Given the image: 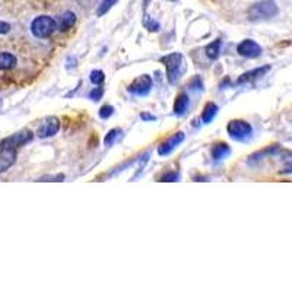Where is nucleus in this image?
I'll return each instance as SVG.
<instances>
[{
    "label": "nucleus",
    "instance_id": "21",
    "mask_svg": "<svg viewBox=\"0 0 292 292\" xmlns=\"http://www.w3.org/2000/svg\"><path fill=\"white\" fill-rule=\"evenodd\" d=\"M143 25H145V28H146L148 31H151V32H156V31H159V28H161L159 22L155 20V19H151L149 16H145Z\"/></svg>",
    "mask_w": 292,
    "mask_h": 292
},
{
    "label": "nucleus",
    "instance_id": "23",
    "mask_svg": "<svg viewBox=\"0 0 292 292\" xmlns=\"http://www.w3.org/2000/svg\"><path fill=\"white\" fill-rule=\"evenodd\" d=\"M180 180V174L178 173H168V174H164L159 181H168V183H174V181H178Z\"/></svg>",
    "mask_w": 292,
    "mask_h": 292
},
{
    "label": "nucleus",
    "instance_id": "11",
    "mask_svg": "<svg viewBox=\"0 0 292 292\" xmlns=\"http://www.w3.org/2000/svg\"><path fill=\"white\" fill-rule=\"evenodd\" d=\"M269 70H271V66H263V67H257V69H253V70H250V72H246V73H243V75L238 78L237 83H247V82L256 80V79L265 76Z\"/></svg>",
    "mask_w": 292,
    "mask_h": 292
},
{
    "label": "nucleus",
    "instance_id": "30",
    "mask_svg": "<svg viewBox=\"0 0 292 292\" xmlns=\"http://www.w3.org/2000/svg\"><path fill=\"white\" fill-rule=\"evenodd\" d=\"M149 1H151V0H143V9H146V7H148Z\"/></svg>",
    "mask_w": 292,
    "mask_h": 292
},
{
    "label": "nucleus",
    "instance_id": "16",
    "mask_svg": "<svg viewBox=\"0 0 292 292\" xmlns=\"http://www.w3.org/2000/svg\"><path fill=\"white\" fill-rule=\"evenodd\" d=\"M16 66V57L10 53H0V69L9 70Z\"/></svg>",
    "mask_w": 292,
    "mask_h": 292
},
{
    "label": "nucleus",
    "instance_id": "17",
    "mask_svg": "<svg viewBox=\"0 0 292 292\" xmlns=\"http://www.w3.org/2000/svg\"><path fill=\"white\" fill-rule=\"evenodd\" d=\"M221 45H222V41H221V39H216V41L211 42L209 45H206V48H205L206 56H208L211 60H216V58L219 57V53H221Z\"/></svg>",
    "mask_w": 292,
    "mask_h": 292
},
{
    "label": "nucleus",
    "instance_id": "8",
    "mask_svg": "<svg viewBox=\"0 0 292 292\" xmlns=\"http://www.w3.org/2000/svg\"><path fill=\"white\" fill-rule=\"evenodd\" d=\"M184 133L183 132H177V133H174L173 136H170L167 140H164L159 146H158V155H161V156H167V155H170L178 145H181L183 143V140H184Z\"/></svg>",
    "mask_w": 292,
    "mask_h": 292
},
{
    "label": "nucleus",
    "instance_id": "22",
    "mask_svg": "<svg viewBox=\"0 0 292 292\" xmlns=\"http://www.w3.org/2000/svg\"><path fill=\"white\" fill-rule=\"evenodd\" d=\"M98 114H99V117H101V118L107 120V118H110V117L114 114V107L107 104V105H104V107H101V108H99V113H98Z\"/></svg>",
    "mask_w": 292,
    "mask_h": 292
},
{
    "label": "nucleus",
    "instance_id": "12",
    "mask_svg": "<svg viewBox=\"0 0 292 292\" xmlns=\"http://www.w3.org/2000/svg\"><path fill=\"white\" fill-rule=\"evenodd\" d=\"M189 105H190V98H189V95H187L186 92H181V94H178L177 98H175V102H174V113H175L177 116H183V114H186Z\"/></svg>",
    "mask_w": 292,
    "mask_h": 292
},
{
    "label": "nucleus",
    "instance_id": "28",
    "mask_svg": "<svg viewBox=\"0 0 292 292\" xmlns=\"http://www.w3.org/2000/svg\"><path fill=\"white\" fill-rule=\"evenodd\" d=\"M140 118L145 120V121H154V120H156L155 116H149V114H146V113H142V114H140Z\"/></svg>",
    "mask_w": 292,
    "mask_h": 292
},
{
    "label": "nucleus",
    "instance_id": "24",
    "mask_svg": "<svg viewBox=\"0 0 292 292\" xmlns=\"http://www.w3.org/2000/svg\"><path fill=\"white\" fill-rule=\"evenodd\" d=\"M102 94H104L102 88H94V89L91 91V94H89V98H91L92 101H99L101 97H102Z\"/></svg>",
    "mask_w": 292,
    "mask_h": 292
},
{
    "label": "nucleus",
    "instance_id": "20",
    "mask_svg": "<svg viewBox=\"0 0 292 292\" xmlns=\"http://www.w3.org/2000/svg\"><path fill=\"white\" fill-rule=\"evenodd\" d=\"M120 135H121V130H120V129H113V130H110V132L105 135V137H104V145H105V146H111Z\"/></svg>",
    "mask_w": 292,
    "mask_h": 292
},
{
    "label": "nucleus",
    "instance_id": "9",
    "mask_svg": "<svg viewBox=\"0 0 292 292\" xmlns=\"http://www.w3.org/2000/svg\"><path fill=\"white\" fill-rule=\"evenodd\" d=\"M237 53L247 58H256L262 54V47L253 39H244L238 44Z\"/></svg>",
    "mask_w": 292,
    "mask_h": 292
},
{
    "label": "nucleus",
    "instance_id": "18",
    "mask_svg": "<svg viewBox=\"0 0 292 292\" xmlns=\"http://www.w3.org/2000/svg\"><path fill=\"white\" fill-rule=\"evenodd\" d=\"M118 0H102L101 3H99V6H98V9H97V16H102V15H105L116 3H117Z\"/></svg>",
    "mask_w": 292,
    "mask_h": 292
},
{
    "label": "nucleus",
    "instance_id": "4",
    "mask_svg": "<svg viewBox=\"0 0 292 292\" xmlns=\"http://www.w3.org/2000/svg\"><path fill=\"white\" fill-rule=\"evenodd\" d=\"M227 133L237 142H244L253 135V127L246 120H231L227 124Z\"/></svg>",
    "mask_w": 292,
    "mask_h": 292
},
{
    "label": "nucleus",
    "instance_id": "5",
    "mask_svg": "<svg viewBox=\"0 0 292 292\" xmlns=\"http://www.w3.org/2000/svg\"><path fill=\"white\" fill-rule=\"evenodd\" d=\"M152 79L148 75H142L139 78H136L130 85H129V92L137 97H146L151 89H152Z\"/></svg>",
    "mask_w": 292,
    "mask_h": 292
},
{
    "label": "nucleus",
    "instance_id": "19",
    "mask_svg": "<svg viewBox=\"0 0 292 292\" xmlns=\"http://www.w3.org/2000/svg\"><path fill=\"white\" fill-rule=\"evenodd\" d=\"M104 79H105V75H104V72L102 70H99V69H97V70H92L91 72V75H89V80L95 85V86H98V85H101L102 82H104Z\"/></svg>",
    "mask_w": 292,
    "mask_h": 292
},
{
    "label": "nucleus",
    "instance_id": "10",
    "mask_svg": "<svg viewBox=\"0 0 292 292\" xmlns=\"http://www.w3.org/2000/svg\"><path fill=\"white\" fill-rule=\"evenodd\" d=\"M32 140V132H29V130H20V132H18V133H15V135H12V136H9V137H6V139H3L1 140V143H6V145H9V146H13V148H20V146H23V145H26L28 142H31Z\"/></svg>",
    "mask_w": 292,
    "mask_h": 292
},
{
    "label": "nucleus",
    "instance_id": "27",
    "mask_svg": "<svg viewBox=\"0 0 292 292\" xmlns=\"http://www.w3.org/2000/svg\"><path fill=\"white\" fill-rule=\"evenodd\" d=\"M64 178V175L63 174H58V175H56V177H42V178H39V181H44V180H51V181H61Z\"/></svg>",
    "mask_w": 292,
    "mask_h": 292
},
{
    "label": "nucleus",
    "instance_id": "1",
    "mask_svg": "<svg viewBox=\"0 0 292 292\" xmlns=\"http://www.w3.org/2000/svg\"><path fill=\"white\" fill-rule=\"evenodd\" d=\"M278 13H279V7L275 0H262L259 3H254L247 12L250 20L271 19V18H275Z\"/></svg>",
    "mask_w": 292,
    "mask_h": 292
},
{
    "label": "nucleus",
    "instance_id": "31",
    "mask_svg": "<svg viewBox=\"0 0 292 292\" xmlns=\"http://www.w3.org/2000/svg\"><path fill=\"white\" fill-rule=\"evenodd\" d=\"M168 1H175V0H168Z\"/></svg>",
    "mask_w": 292,
    "mask_h": 292
},
{
    "label": "nucleus",
    "instance_id": "6",
    "mask_svg": "<svg viewBox=\"0 0 292 292\" xmlns=\"http://www.w3.org/2000/svg\"><path fill=\"white\" fill-rule=\"evenodd\" d=\"M16 148L0 143V174L6 173L16 161Z\"/></svg>",
    "mask_w": 292,
    "mask_h": 292
},
{
    "label": "nucleus",
    "instance_id": "7",
    "mask_svg": "<svg viewBox=\"0 0 292 292\" xmlns=\"http://www.w3.org/2000/svg\"><path fill=\"white\" fill-rule=\"evenodd\" d=\"M60 130V120L57 117H47L41 126L37 130V136L39 139H45V137H51L54 135H57V132Z\"/></svg>",
    "mask_w": 292,
    "mask_h": 292
},
{
    "label": "nucleus",
    "instance_id": "3",
    "mask_svg": "<svg viewBox=\"0 0 292 292\" xmlns=\"http://www.w3.org/2000/svg\"><path fill=\"white\" fill-rule=\"evenodd\" d=\"M57 29V22L47 15H41L31 22V32L37 38H48Z\"/></svg>",
    "mask_w": 292,
    "mask_h": 292
},
{
    "label": "nucleus",
    "instance_id": "25",
    "mask_svg": "<svg viewBox=\"0 0 292 292\" xmlns=\"http://www.w3.org/2000/svg\"><path fill=\"white\" fill-rule=\"evenodd\" d=\"M189 86H192L193 89H203V83L199 78H196L192 83H189Z\"/></svg>",
    "mask_w": 292,
    "mask_h": 292
},
{
    "label": "nucleus",
    "instance_id": "15",
    "mask_svg": "<svg viewBox=\"0 0 292 292\" xmlns=\"http://www.w3.org/2000/svg\"><path fill=\"white\" fill-rule=\"evenodd\" d=\"M218 114V105L215 102H208L202 111V121L205 124H209Z\"/></svg>",
    "mask_w": 292,
    "mask_h": 292
},
{
    "label": "nucleus",
    "instance_id": "29",
    "mask_svg": "<svg viewBox=\"0 0 292 292\" xmlns=\"http://www.w3.org/2000/svg\"><path fill=\"white\" fill-rule=\"evenodd\" d=\"M282 174H292V161L285 165V168L282 170Z\"/></svg>",
    "mask_w": 292,
    "mask_h": 292
},
{
    "label": "nucleus",
    "instance_id": "13",
    "mask_svg": "<svg viewBox=\"0 0 292 292\" xmlns=\"http://www.w3.org/2000/svg\"><path fill=\"white\" fill-rule=\"evenodd\" d=\"M230 154H231V148H230L227 143H224V142L216 143V145H214V148H212V159L216 161V162L225 159L227 156H230Z\"/></svg>",
    "mask_w": 292,
    "mask_h": 292
},
{
    "label": "nucleus",
    "instance_id": "2",
    "mask_svg": "<svg viewBox=\"0 0 292 292\" xmlns=\"http://www.w3.org/2000/svg\"><path fill=\"white\" fill-rule=\"evenodd\" d=\"M161 61L165 66L167 70V79L170 83H175L180 78V75L184 70V58L181 53H171L161 58Z\"/></svg>",
    "mask_w": 292,
    "mask_h": 292
},
{
    "label": "nucleus",
    "instance_id": "14",
    "mask_svg": "<svg viewBox=\"0 0 292 292\" xmlns=\"http://www.w3.org/2000/svg\"><path fill=\"white\" fill-rule=\"evenodd\" d=\"M75 22H76V15L73 12L67 10L58 19V29L60 31H67V29H70L75 25Z\"/></svg>",
    "mask_w": 292,
    "mask_h": 292
},
{
    "label": "nucleus",
    "instance_id": "26",
    "mask_svg": "<svg viewBox=\"0 0 292 292\" xmlns=\"http://www.w3.org/2000/svg\"><path fill=\"white\" fill-rule=\"evenodd\" d=\"M10 31V25L7 22L0 20V34H7Z\"/></svg>",
    "mask_w": 292,
    "mask_h": 292
}]
</instances>
